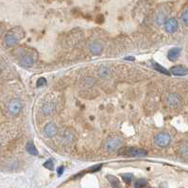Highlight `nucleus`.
I'll list each match as a JSON object with an SVG mask.
<instances>
[{
  "mask_svg": "<svg viewBox=\"0 0 188 188\" xmlns=\"http://www.w3.org/2000/svg\"><path fill=\"white\" fill-rule=\"evenodd\" d=\"M165 103L166 104L167 107L171 109H178L181 107L184 100L181 95L176 94V93H169L166 95L165 98Z\"/></svg>",
  "mask_w": 188,
  "mask_h": 188,
  "instance_id": "1",
  "label": "nucleus"
},
{
  "mask_svg": "<svg viewBox=\"0 0 188 188\" xmlns=\"http://www.w3.org/2000/svg\"><path fill=\"white\" fill-rule=\"evenodd\" d=\"M122 147V141L121 139L117 137H112L109 138L104 144V149L107 152H114Z\"/></svg>",
  "mask_w": 188,
  "mask_h": 188,
  "instance_id": "2",
  "label": "nucleus"
},
{
  "mask_svg": "<svg viewBox=\"0 0 188 188\" xmlns=\"http://www.w3.org/2000/svg\"><path fill=\"white\" fill-rule=\"evenodd\" d=\"M171 141V136L169 133L167 132H160L155 135L153 139V143L156 145L157 147L160 148H166L170 144Z\"/></svg>",
  "mask_w": 188,
  "mask_h": 188,
  "instance_id": "3",
  "label": "nucleus"
},
{
  "mask_svg": "<svg viewBox=\"0 0 188 188\" xmlns=\"http://www.w3.org/2000/svg\"><path fill=\"white\" fill-rule=\"evenodd\" d=\"M22 101L19 98H13L9 101V103L8 105V111L11 115L12 116H16L19 114L21 113L22 110Z\"/></svg>",
  "mask_w": 188,
  "mask_h": 188,
  "instance_id": "4",
  "label": "nucleus"
},
{
  "mask_svg": "<svg viewBox=\"0 0 188 188\" xmlns=\"http://www.w3.org/2000/svg\"><path fill=\"white\" fill-rule=\"evenodd\" d=\"M19 40H20V37H18L17 34L14 32H9L4 38V44L7 47H12L17 45Z\"/></svg>",
  "mask_w": 188,
  "mask_h": 188,
  "instance_id": "5",
  "label": "nucleus"
},
{
  "mask_svg": "<svg viewBox=\"0 0 188 188\" xmlns=\"http://www.w3.org/2000/svg\"><path fill=\"white\" fill-rule=\"evenodd\" d=\"M178 30V21L176 18H169L165 23V30L167 33H174Z\"/></svg>",
  "mask_w": 188,
  "mask_h": 188,
  "instance_id": "6",
  "label": "nucleus"
},
{
  "mask_svg": "<svg viewBox=\"0 0 188 188\" xmlns=\"http://www.w3.org/2000/svg\"><path fill=\"white\" fill-rule=\"evenodd\" d=\"M126 154H128L131 157H146L148 155V151L144 148H129L126 151Z\"/></svg>",
  "mask_w": 188,
  "mask_h": 188,
  "instance_id": "7",
  "label": "nucleus"
},
{
  "mask_svg": "<svg viewBox=\"0 0 188 188\" xmlns=\"http://www.w3.org/2000/svg\"><path fill=\"white\" fill-rule=\"evenodd\" d=\"M19 58H20V64L22 66L31 67L33 65V64H34L33 57L30 54H28V53H23Z\"/></svg>",
  "mask_w": 188,
  "mask_h": 188,
  "instance_id": "8",
  "label": "nucleus"
},
{
  "mask_svg": "<svg viewBox=\"0 0 188 188\" xmlns=\"http://www.w3.org/2000/svg\"><path fill=\"white\" fill-rule=\"evenodd\" d=\"M170 74L174 76H185L188 74V68L184 65H174L169 69Z\"/></svg>",
  "mask_w": 188,
  "mask_h": 188,
  "instance_id": "9",
  "label": "nucleus"
},
{
  "mask_svg": "<svg viewBox=\"0 0 188 188\" xmlns=\"http://www.w3.org/2000/svg\"><path fill=\"white\" fill-rule=\"evenodd\" d=\"M89 50L93 55L98 56L100 55L103 51V46L99 42H92L89 45Z\"/></svg>",
  "mask_w": 188,
  "mask_h": 188,
  "instance_id": "10",
  "label": "nucleus"
},
{
  "mask_svg": "<svg viewBox=\"0 0 188 188\" xmlns=\"http://www.w3.org/2000/svg\"><path fill=\"white\" fill-rule=\"evenodd\" d=\"M57 126L53 123H48L46 125V127L44 129V132L45 135L48 138H52L56 135L57 133Z\"/></svg>",
  "mask_w": 188,
  "mask_h": 188,
  "instance_id": "11",
  "label": "nucleus"
},
{
  "mask_svg": "<svg viewBox=\"0 0 188 188\" xmlns=\"http://www.w3.org/2000/svg\"><path fill=\"white\" fill-rule=\"evenodd\" d=\"M75 140H76V135L73 131L67 129V131L64 132V135H62V141H64V144H66V145L73 144L75 142Z\"/></svg>",
  "mask_w": 188,
  "mask_h": 188,
  "instance_id": "12",
  "label": "nucleus"
},
{
  "mask_svg": "<svg viewBox=\"0 0 188 188\" xmlns=\"http://www.w3.org/2000/svg\"><path fill=\"white\" fill-rule=\"evenodd\" d=\"M180 54H181V48L173 47L171 49L168 50V52H167V59L171 61H175L178 60Z\"/></svg>",
  "mask_w": 188,
  "mask_h": 188,
  "instance_id": "13",
  "label": "nucleus"
},
{
  "mask_svg": "<svg viewBox=\"0 0 188 188\" xmlns=\"http://www.w3.org/2000/svg\"><path fill=\"white\" fill-rule=\"evenodd\" d=\"M54 110H55V105H54V103H51V102H46L45 104H43L42 108H41L42 113L46 115L51 114Z\"/></svg>",
  "mask_w": 188,
  "mask_h": 188,
  "instance_id": "14",
  "label": "nucleus"
},
{
  "mask_svg": "<svg viewBox=\"0 0 188 188\" xmlns=\"http://www.w3.org/2000/svg\"><path fill=\"white\" fill-rule=\"evenodd\" d=\"M178 152H179L181 156L184 158H188V143L186 142L181 143L179 148H178Z\"/></svg>",
  "mask_w": 188,
  "mask_h": 188,
  "instance_id": "15",
  "label": "nucleus"
},
{
  "mask_svg": "<svg viewBox=\"0 0 188 188\" xmlns=\"http://www.w3.org/2000/svg\"><path fill=\"white\" fill-rule=\"evenodd\" d=\"M155 24L158 26H162V25H165V23L166 21V13H163V12H159L156 16H155Z\"/></svg>",
  "mask_w": 188,
  "mask_h": 188,
  "instance_id": "16",
  "label": "nucleus"
},
{
  "mask_svg": "<svg viewBox=\"0 0 188 188\" xmlns=\"http://www.w3.org/2000/svg\"><path fill=\"white\" fill-rule=\"evenodd\" d=\"M26 149L27 151L30 154V155H33V156H37L38 155V150L37 148L35 147V145L33 144V142L31 141H28L26 145Z\"/></svg>",
  "mask_w": 188,
  "mask_h": 188,
  "instance_id": "17",
  "label": "nucleus"
},
{
  "mask_svg": "<svg viewBox=\"0 0 188 188\" xmlns=\"http://www.w3.org/2000/svg\"><path fill=\"white\" fill-rule=\"evenodd\" d=\"M153 67H154V69H155L157 72H159V73L163 74V75H170V72L169 71L166 70L165 67H163L161 64H157V62H154V64H153Z\"/></svg>",
  "mask_w": 188,
  "mask_h": 188,
  "instance_id": "18",
  "label": "nucleus"
},
{
  "mask_svg": "<svg viewBox=\"0 0 188 188\" xmlns=\"http://www.w3.org/2000/svg\"><path fill=\"white\" fill-rule=\"evenodd\" d=\"M98 72H99V75L102 77V78H107L111 74V70L107 66H101Z\"/></svg>",
  "mask_w": 188,
  "mask_h": 188,
  "instance_id": "19",
  "label": "nucleus"
},
{
  "mask_svg": "<svg viewBox=\"0 0 188 188\" xmlns=\"http://www.w3.org/2000/svg\"><path fill=\"white\" fill-rule=\"evenodd\" d=\"M107 179L110 181L111 182V184H112L114 186V188H119V181L116 177H114V176H111V175H108L107 176Z\"/></svg>",
  "mask_w": 188,
  "mask_h": 188,
  "instance_id": "20",
  "label": "nucleus"
},
{
  "mask_svg": "<svg viewBox=\"0 0 188 188\" xmlns=\"http://www.w3.org/2000/svg\"><path fill=\"white\" fill-rule=\"evenodd\" d=\"M147 185L146 179H138L134 182V188H143Z\"/></svg>",
  "mask_w": 188,
  "mask_h": 188,
  "instance_id": "21",
  "label": "nucleus"
},
{
  "mask_svg": "<svg viewBox=\"0 0 188 188\" xmlns=\"http://www.w3.org/2000/svg\"><path fill=\"white\" fill-rule=\"evenodd\" d=\"M181 19L182 24H184V26H188V9L182 12Z\"/></svg>",
  "mask_w": 188,
  "mask_h": 188,
  "instance_id": "22",
  "label": "nucleus"
},
{
  "mask_svg": "<svg viewBox=\"0 0 188 188\" xmlns=\"http://www.w3.org/2000/svg\"><path fill=\"white\" fill-rule=\"evenodd\" d=\"M123 181L126 182V184H131V181H132V174L131 173H127V174H122L121 175Z\"/></svg>",
  "mask_w": 188,
  "mask_h": 188,
  "instance_id": "23",
  "label": "nucleus"
},
{
  "mask_svg": "<svg viewBox=\"0 0 188 188\" xmlns=\"http://www.w3.org/2000/svg\"><path fill=\"white\" fill-rule=\"evenodd\" d=\"M46 84V80L45 78H40V79H38V80L36 81V87H38V88H40Z\"/></svg>",
  "mask_w": 188,
  "mask_h": 188,
  "instance_id": "24",
  "label": "nucleus"
},
{
  "mask_svg": "<svg viewBox=\"0 0 188 188\" xmlns=\"http://www.w3.org/2000/svg\"><path fill=\"white\" fill-rule=\"evenodd\" d=\"M44 166L46 168H47V169H49V170H53L54 169V163H53V162L51 160H48L46 161L45 163H44Z\"/></svg>",
  "mask_w": 188,
  "mask_h": 188,
  "instance_id": "25",
  "label": "nucleus"
},
{
  "mask_svg": "<svg viewBox=\"0 0 188 188\" xmlns=\"http://www.w3.org/2000/svg\"><path fill=\"white\" fill-rule=\"evenodd\" d=\"M101 167H102V165H98V166H92V167H90L89 169H88V171L89 172H96V171H99L100 169H101Z\"/></svg>",
  "mask_w": 188,
  "mask_h": 188,
  "instance_id": "26",
  "label": "nucleus"
},
{
  "mask_svg": "<svg viewBox=\"0 0 188 188\" xmlns=\"http://www.w3.org/2000/svg\"><path fill=\"white\" fill-rule=\"evenodd\" d=\"M64 166H60L59 168H58V170H57V173H58V176L59 177H61V175H62V173H64Z\"/></svg>",
  "mask_w": 188,
  "mask_h": 188,
  "instance_id": "27",
  "label": "nucleus"
}]
</instances>
